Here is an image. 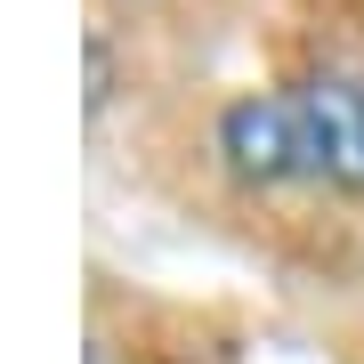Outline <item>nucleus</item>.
<instances>
[{"mask_svg": "<svg viewBox=\"0 0 364 364\" xmlns=\"http://www.w3.org/2000/svg\"><path fill=\"white\" fill-rule=\"evenodd\" d=\"M210 146L243 186L291 195H364V73L324 65L299 81H267L219 105Z\"/></svg>", "mask_w": 364, "mask_h": 364, "instance_id": "nucleus-1", "label": "nucleus"}]
</instances>
